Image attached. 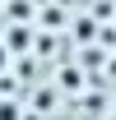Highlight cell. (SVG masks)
<instances>
[{"label": "cell", "instance_id": "1", "mask_svg": "<svg viewBox=\"0 0 116 120\" xmlns=\"http://www.w3.org/2000/svg\"><path fill=\"white\" fill-rule=\"evenodd\" d=\"M9 69V46H0V74Z\"/></svg>", "mask_w": 116, "mask_h": 120}]
</instances>
